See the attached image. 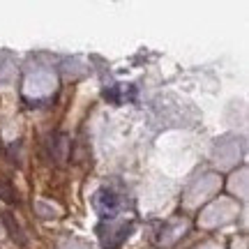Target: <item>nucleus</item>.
<instances>
[{
    "mask_svg": "<svg viewBox=\"0 0 249 249\" xmlns=\"http://www.w3.org/2000/svg\"><path fill=\"white\" fill-rule=\"evenodd\" d=\"M102 201L107 203V208H104L102 213H104V214H108V217H111V214L116 213V205H118L116 196H113V194H107V192H102V194H99V198H97V203H102Z\"/></svg>",
    "mask_w": 249,
    "mask_h": 249,
    "instance_id": "20e7f679",
    "label": "nucleus"
},
{
    "mask_svg": "<svg viewBox=\"0 0 249 249\" xmlns=\"http://www.w3.org/2000/svg\"><path fill=\"white\" fill-rule=\"evenodd\" d=\"M0 198L5 201V203H18V194L17 189L9 185L7 180H0Z\"/></svg>",
    "mask_w": 249,
    "mask_h": 249,
    "instance_id": "7ed1b4c3",
    "label": "nucleus"
},
{
    "mask_svg": "<svg viewBox=\"0 0 249 249\" xmlns=\"http://www.w3.org/2000/svg\"><path fill=\"white\" fill-rule=\"evenodd\" d=\"M2 222H5V226H7L9 235H12V240L18 242V245H26V235H23V231H21V226L14 222V217H12V214L5 213V214H2Z\"/></svg>",
    "mask_w": 249,
    "mask_h": 249,
    "instance_id": "f03ea898",
    "label": "nucleus"
},
{
    "mask_svg": "<svg viewBox=\"0 0 249 249\" xmlns=\"http://www.w3.org/2000/svg\"><path fill=\"white\" fill-rule=\"evenodd\" d=\"M49 145H51V160L58 161V164H62V161H65V152H62V148H67V136H65V134H53L51 141H49Z\"/></svg>",
    "mask_w": 249,
    "mask_h": 249,
    "instance_id": "f257e3e1",
    "label": "nucleus"
}]
</instances>
